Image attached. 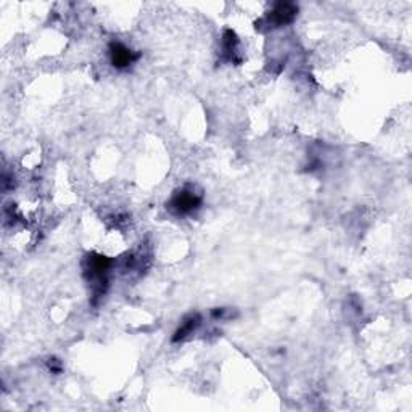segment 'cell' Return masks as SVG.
Instances as JSON below:
<instances>
[{"instance_id": "obj_1", "label": "cell", "mask_w": 412, "mask_h": 412, "mask_svg": "<svg viewBox=\"0 0 412 412\" xmlns=\"http://www.w3.org/2000/svg\"><path fill=\"white\" fill-rule=\"evenodd\" d=\"M111 268V259L103 256V254L92 253L86 258V277L89 279V282H94V292L95 297H100L105 288L103 285L106 283V274Z\"/></svg>"}, {"instance_id": "obj_6", "label": "cell", "mask_w": 412, "mask_h": 412, "mask_svg": "<svg viewBox=\"0 0 412 412\" xmlns=\"http://www.w3.org/2000/svg\"><path fill=\"white\" fill-rule=\"evenodd\" d=\"M237 47H238V37L232 29H225L223 36V52L224 55L227 57L229 62H237L235 60V55H237Z\"/></svg>"}, {"instance_id": "obj_5", "label": "cell", "mask_w": 412, "mask_h": 412, "mask_svg": "<svg viewBox=\"0 0 412 412\" xmlns=\"http://www.w3.org/2000/svg\"><path fill=\"white\" fill-rule=\"evenodd\" d=\"M202 324V317L198 316V314H190L184 319V322L180 324V327L176 330L174 337H173V341H182L187 338L189 335H192V333L197 330V327Z\"/></svg>"}, {"instance_id": "obj_7", "label": "cell", "mask_w": 412, "mask_h": 412, "mask_svg": "<svg viewBox=\"0 0 412 412\" xmlns=\"http://www.w3.org/2000/svg\"><path fill=\"white\" fill-rule=\"evenodd\" d=\"M48 367H50V371L55 372V374H60L62 372V364L57 359H50V362H48Z\"/></svg>"}, {"instance_id": "obj_4", "label": "cell", "mask_w": 412, "mask_h": 412, "mask_svg": "<svg viewBox=\"0 0 412 412\" xmlns=\"http://www.w3.org/2000/svg\"><path fill=\"white\" fill-rule=\"evenodd\" d=\"M108 52H110L111 65L118 68V70H126V68H129L132 63L140 58V53H135L134 50H131L129 47H126L122 42L116 41L110 42Z\"/></svg>"}, {"instance_id": "obj_3", "label": "cell", "mask_w": 412, "mask_h": 412, "mask_svg": "<svg viewBox=\"0 0 412 412\" xmlns=\"http://www.w3.org/2000/svg\"><path fill=\"white\" fill-rule=\"evenodd\" d=\"M298 15V7L292 2H279L274 5V8L268 13L266 21L271 28H281L292 23Z\"/></svg>"}, {"instance_id": "obj_2", "label": "cell", "mask_w": 412, "mask_h": 412, "mask_svg": "<svg viewBox=\"0 0 412 412\" xmlns=\"http://www.w3.org/2000/svg\"><path fill=\"white\" fill-rule=\"evenodd\" d=\"M202 206V195L195 194L194 189L184 187L173 195L169 202V209L178 216H185L197 211Z\"/></svg>"}]
</instances>
